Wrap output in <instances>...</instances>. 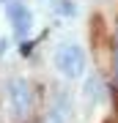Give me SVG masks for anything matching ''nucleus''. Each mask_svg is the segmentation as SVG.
Returning <instances> with one entry per match:
<instances>
[{
	"mask_svg": "<svg viewBox=\"0 0 118 123\" xmlns=\"http://www.w3.org/2000/svg\"><path fill=\"white\" fill-rule=\"evenodd\" d=\"M113 77H115V88H118V27L113 36Z\"/></svg>",
	"mask_w": 118,
	"mask_h": 123,
	"instance_id": "obj_6",
	"label": "nucleus"
},
{
	"mask_svg": "<svg viewBox=\"0 0 118 123\" xmlns=\"http://www.w3.org/2000/svg\"><path fill=\"white\" fill-rule=\"evenodd\" d=\"M69 112H71L69 96H66V93H58L52 98V104H49V110H47L44 123H69Z\"/></svg>",
	"mask_w": 118,
	"mask_h": 123,
	"instance_id": "obj_4",
	"label": "nucleus"
},
{
	"mask_svg": "<svg viewBox=\"0 0 118 123\" xmlns=\"http://www.w3.org/2000/svg\"><path fill=\"white\" fill-rule=\"evenodd\" d=\"M6 14H8V19L14 25V33H17L19 38H25V36L30 33V27H33L30 8H28L25 3H19V0H11V3L6 6Z\"/></svg>",
	"mask_w": 118,
	"mask_h": 123,
	"instance_id": "obj_3",
	"label": "nucleus"
},
{
	"mask_svg": "<svg viewBox=\"0 0 118 123\" xmlns=\"http://www.w3.org/2000/svg\"><path fill=\"white\" fill-rule=\"evenodd\" d=\"M55 11L63 14V17H74V6H71V0H55Z\"/></svg>",
	"mask_w": 118,
	"mask_h": 123,
	"instance_id": "obj_5",
	"label": "nucleus"
},
{
	"mask_svg": "<svg viewBox=\"0 0 118 123\" xmlns=\"http://www.w3.org/2000/svg\"><path fill=\"white\" fill-rule=\"evenodd\" d=\"M0 3H6V0H0ZM8 3H11V0H8Z\"/></svg>",
	"mask_w": 118,
	"mask_h": 123,
	"instance_id": "obj_7",
	"label": "nucleus"
},
{
	"mask_svg": "<svg viewBox=\"0 0 118 123\" xmlns=\"http://www.w3.org/2000/svg\"><path fill=\"white\" fill-rule=\"evenodd\" d=\"M33 101H36V93H33V85L28 79H8L6 85V104H8V112L14 115L17 120L28 118V112L33 110Z\"/></svg>",
	"mask_w": 118,
	"mask_h": 123,
	"instance_id": "obj_1",
	"label": "nucleus"
},
{
	"mask_svg": "<svg viewBox=\"0 0 118 123\" xmlns=\"http://www.w3.org/2000/svg\"><path fill=\"white\" fill-rule=\"evenodd\" d=\"M55 66H58V71H61L63 77H69V79L83 77V71H85V52H83V47L80 44H63V47H58Z\"/></svg>",
	"mask_w": 118,
	"mask_h": 123,
	"instance_id": "obj_2",
	"label": "nucleus"
}]
</instances>
